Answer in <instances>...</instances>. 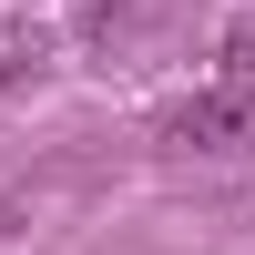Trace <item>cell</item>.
Segmentation results:
<instances>
[{
  "mask_svg": "<svg viewBox=\"0 0 255 255\" xmlns=\"http://www.w3.org/2000/svg\"><path fill=\"white\" fill-rule=\"evenodd\" d=\"M245 143H255V82L245 72L204 82L163 113V153H245Z\"/></svg>",
  "mask_w": 255,
  "mask_h": 255,
  "instance_id": "1",
  "label": "cell"
},
{
  "mask_svg": "<svg viewBox=\"0 0 255 255\" xmlns=\"http://www.w3.org/2000/svg\"><path fill=\"white\" fill-rule=\"evenodd\" d=\"M225 72H245V82H255V10L235 20V31H225Z\"/></svg>",
  "mask_w": 255,
  "mask_h": 255,
  "instance_id": "2",
  "label": "cell"
}]
</instances>
